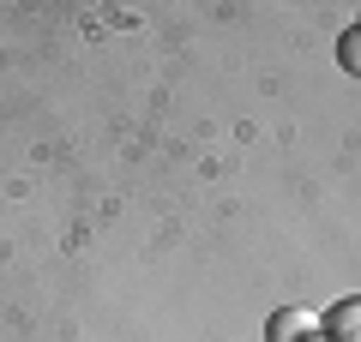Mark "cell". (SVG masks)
I'll return each instance as SVG.
<instances>
[{"mask_svg": "<svg viewBox=\"0 0 361 342\" xmlns=\"http://www.w3.org/2000/svg\"><path fill=\"white\" fill-rule=\"evenodd\" d=\"M319 336H325V342H361V294L337 300L331 312L319 318Z\"/></svg>", "mask_w": 361, "mask_h": 342, "instance_id": "2", "label": "cell"}, {"mask_svg": "<svg viewBox=\"0 0 361 342\" xmlns=\"http://www.w3.org/2000/svg\"><path fill=\"white\" fill-rule=\"evenodd\" d=\"M265 342H319V318L301 312V306H283V312H271Z\"/></svg>", "mask_w": 361, "mask_h": 342, "instance_id": "1", "label": "cell"}, {"mask_svg": "<svg viewBox=\"0 0 361 342\" xmlns=\"http://www.w3.org/2000/svg\"><path fill=\"white\" fill-rule=\"evenodd\" d=\"M337 66H343V72H355V78H361V25H349L343 37H337Z\"/></svg>", "mask_w": 361, "mask_h": 342, "instance_id": "3", "label": "cell"}]
</instances>
